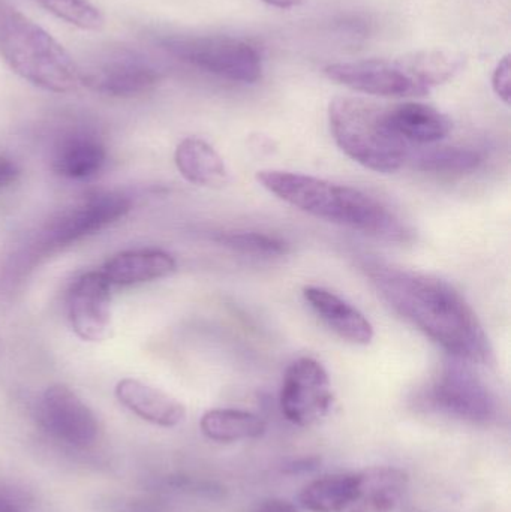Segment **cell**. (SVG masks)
<instances>
[{"mask_svg": "<svg viewBox=\"0 0 511 512\" xmlns=\"http://www.w3.org/2000/svg\"><path fill=\"white\" fill-rule=\"evenodd\" d=\"M360 265L392 309L447 354L482 366L494 361L479 316L452 283L377 258H363Z\"/></svg>", "mask_w": 511, "mask_h": 512, "instance_id": "6da1fadb", "label": "cell"}, {"mask_svg": "<svg viewBox=\"0 0 511 512\" xmlns=\"http://www.w3.org/2000/svg\"><path fill=\"white\" fill-rule=\"evenodd\" d=\"M257 182L284 203L330 224L389 242L410 239L411 231L401 218L360 189L279 170L258 171Z\"/></svg>", "mask_w": 511, "mask_h": 512, "instance_id": "7a4b0ae2", "label": "cell"}, {"mask_svg": "<svg viewBox=\"0 0 511 512\" xmlns=\"http://www.w3.org/2000/svg\"><path fill=\"white\" fill-rule=\"evenodd\" d=\"M0 56L38 89L69 93L80 84V66L47 30L8 3L0 2Z\"/></svg>", "mask_w": 511, "mask_h": 512, "instance_id": "3957f363", "label": "cell"}, {"mask_svg": "<svg viewBox=\"0 0 511 512\" xmlns=\"http://www.w3.org/2000/svg\"><path fill=\"white\" fill-rule=\"evenodd\" d=\"M329 125L339 149L375 173L392 174L407 165L411 150L384 122V105L339 96L330 102Z\"/></svg>", "mask_w": 511, "mask_h": 512, "instance_id": "277c9868", "label": "cell"}, {"mask_svg": "<svg viewBox=\"0 0 511 512\" xmlns=\"http://www.w3.org/2000/svg\"><path fill=\"white\" fill-rule=\"evenodd\" d=\"M162 50L179 62L233 83L254 84L263 75L260 50L246 39L227 35H168Z\"/></svg>", "mask_w": 511, "mask_h": 512, "instance_id": "5b68a950", "label": "cell"}, {"mask_svg": "<svg viewBox=\"0 0 511 512\" xmlns=\"http://www.w3.org/2000/svg\"><path fill=\"white\" fill-rule=\"evenodd\" d=\"M162 81V72L140 51L110 47L86 68H80V84L111 98H137L152 92Z\"/></svg>", "mask_w": 511, "mask_h": 512, "instance_id": "8992f818", "label": "cell"}, {"mask_svg": "<svg viewBox=\"0 0 511 512\" xmlns=\"http://www.w3.org/2000/svg\"><path fill=\"white\" fill-rule=\"evenodd\" d=\"M428 399L443 414L470 423H491L498 414L497 397L491 388L470 363L456 358L441 367L429 388Z\"/></svg>", "mask_w": 511, "mask_h": 512, "instance_id": "52a82bcc", "label": "cell"}, {"mask_svg": "<svg viewBox=\"0 0 511 512\" xmlns=\"http://www.w3.org/2000/svg\"><path fill=\"white\" fill-rule=\"evenodd\" d=\"M129 210L131 201L125 195L116 192L93 195L48 222L33 243V248L27 252L33 256L36 252L47 254L54 249L80 242L84 237L99 233L114 222L125 218Z\"/></svg>", "mask_w": 511, "mask_h": 512, "instance_id": "ba28073f", "label": "cell"}, {"mask_svg": "<svg viewBox=\"0 0 511 512\" xmlns=\"http://www.w3.org/2000/svg\"><path fill=\"white\" fill-rule=\"evenodd\" d=\"M324 74L329 80L365 95L422 98L431 92L417 80L405 56L333 63L326 66Z\"/></svg>", "mask_w": 511, "mask_h": 512, "instance_id": "9c48e42d", "label": "cell"}, {"mask_svg": "<svg viewBox=\"0 0 511 512\" xmlns=\"http://www.w3.org/2000/svg\"><path fill=\"white\" fill-rule=\"evenodd\" d=\"M332 382L320 361L297 358L285 370L279 405L290 423L299 427L314 426L329 415L333 406Z\"/></svg>", "mask_w": 511, "mask_h": 512, "instance_id": "30bf717a", "label": "cell"}, {"mask_svg": "<svg viewBox=\"0 0 511 512\" xmlns=\"http://www.w3.org/2000/svg\"><path fill=\"white\" fill-rule=\"evenodd\" d=\"M39 420L54 439L69 447L87 448L98 439V418L66 385H51L44 391Z\"/></svg>", "mask_w": 511, "mask_h": 512, "instance_id": "8fae6325", "label": "cell"}, {"mask_svg": "<svg viewBox=\"0 0 511 512\" xmlns=\"http://www.w3.org/2000/svg\"><path fill=\"white\" fill-rule=\"evenodd\" d=\"M72 331L86 342H102L111 334V283L101 271L75 280L68 295Z\"/></svg>", "mask_w": 511, "mask_h": 512, "instance_id": "7c38bea8", "label": "cell"}, {"mask_svg": "<svg viewBox=\"0 0 511 512\" xmlns=\"http://www.w3.org/2000/svg\"><path fill=\"white\" fill-rule=\"evenodd\" d=\"M387 128L411 147L434 146L452 132L449 116L422 102L384 105Z\"/></svg>", "mask_w": 511, "mask_h": 512, "instance_id": "4fadbf2b", "label": "cell"}, {"mask_svg": "<svg viewBox=\"0 0 511 512\" xmlns=\"http://www.w3.org/2000/svg\"><path fill=\"white\" fill-rule=\"evenodd\" d=\"M303 297L315 315L341 339L353 345H369L375 331L371 321L353 304L321 286H305Z\"/></svg>", "mask_w": 511, "mask_h": 512, "instance_id": "5bb4252c", "label": "cell"}, {"mask_svg": "<svg viewBox=\"0 0 511 512\" xmlns=\"http://www.w3.org/2000/svg\"><path fill=\"white\" fill-rule=\"evenodd\" d=\"M117 400L132 414L159 427H176L185 420L186 409L179 400L134 378L117 382Z\"/></svg>", "mask_w": 511, "mask_h": 512, "instance_id": "9a60e30c", "label": "cell"}, {"mask_svg": "<svg viewBox=\"0 0 511 512\" xmlns=\"http://www.w3.org/2000/svg\"><path fill=\"white\" fill-rule=\"evenodd\" d=\"M408 474L392 466L357 472L356 498L348 512H392L407 492Z\"/></svg>", "mask_w": 511, "mask_h": 512, "instance_id": "2e32d148", "label": "cell"}, {"mask_svg": "<svg viewBox=\"0 0 511 512\" xmlns=\"http://www.w3.org/2000/svg\"><path fill=\"white\" fill-rule=\"evenodd\" d=\"M177 262L173 255L161 249H138L120 252L108 259L101 273L111 286H132L165 279L176 273Z\"/></svg>", "mask_w": 511, "mask_h": 512, "instance_id": "e0dca14e", "label": "cell"}, {"mask_svg": "<svg viewBox=\"0 0 511 512\" xmlns=\"http://www.w3.org/2000/svg\"><path fill=\"white\" fill-rule=\"evenodd\" d=\"M107 150L89 132L77 131L65 135L57 143L51 158L54 173L66 179H89L104 168Z\"/></svg>", "mask_w": 511, "mask_h": 512, "instance_id": "ac0fdd59", "label": "cell"}, {"mask_svg": "<svg viewBox=\"0 0 511 512\" xmlns=\"http://www.w3.org/2000/svg\"><path fill=\"white\" fill-rule=\"evenodd\" d=\"M174 164L183 179L203 188H222L230 180L222 156L207 141L197 137L180 141L174 152Z\"/></svg>", "mask_w": 511, "mask_h": 512, "instance_id": "d6986e66", "label": "cell"}, {"mask_svg": "<svg viewBox=\"0 0 511 512\" xmlns=\"http://www.w3.org/2000/svg\"><path fill=\"white\" fill-rule=\"evenodd\" d=\"M357 472L324 475L309 483L299 504L309 512H348L356 496Z\"/></svg>", "mask_w": 511, "mask_h": 512, "instance_id": "ffe728a7", "label": "cell"}, {"mask_svg": "<svg viewBox=\"0 0 511 512\" xmlns=\"http://www.w3.org/2000/svg\"><path fill=\"white\" fill-rule=\"evenodd\" d=\"M201 432L210 441L230 442L257 439L266 433L263 418L240 409H212L201 417Z\"/></svg>", "mask_w": 511, "mask_h": 512, "instance_id": "44dd1931", "label": "cell"}, {"mask_svg": "<svg viewBox=\"0 0 511 512\" xmlns=\"http://www.w3.org/2000/svg\"><path fill=\"white\" fill-rule=\"evenodd\" d=\"M407 164L423 173L465 174L479 170L483 156L470 147H414Z\"/></svg>", "mask_w": 511, "mask_h": 512, "instance_id": "7402d4cb", "label": "cell"}, {"mask_svg": "<svg viewBox=\"0 0 511 512\" xmlns=\"http://www.w3.org/2000/svg\"><path fill=\"white\" fill-rule=\"evenodd\" d=\"M411 71L428 90L452 80L461 71L462 57L449 50H420L405 54Z\"/></svg>", "mask_w": 511, "mask_h": 512, "instance_id": "603a6c76", "label": "cell"}, {"mask_svg": "<svg viewBox=\"0 0 511 512\" xmlns=\"http://www.w3.org/2000/svg\"><path fill=\"white\" fill-rule=\"evenodd\" d=\"M213 240L239 254L264 258L284 256L290 252V245L285 240L258 231H222L216 234Z\"/></svg>", "mask_w": 511, "mask_h": 512, "instance_id": "cb8c5ba5", "label": "cell"}, {"mask_svg": "<svg viewBox=\"0 0 511 512\" xmlns=\"http://www.w3.org/2000/svg\"><path fill=\"white\" fill-rule=\"evenodd\" d=\"M45 11L81 30H101L105 17L90 0H35Z\"/></svg>", "mask_w": 511, "mask_h": 512, "instance_id": "d4e9b609", "label": "cell"}, {"mask_svg": "<svg viewBox=\"0 0 511 512\" xmlns=\"http://www.w3.org/2000/svg\"><path fill=\"white\" fill-rule=\"evenodd\" d=\"M510 81V56H506L498 62L497 68H495L494 75H492V87H494V92L497 93L498 98L507 105L510 104L511 98Z\"/></svg>", "mask_w": 511, "mask_h": 512, "instance_id": "484cf974", "label": "cell"}, {"mask_svg": "<svg viewBox=\"0 0 511 512\" xmlns=\"http://www.w3.org/2000/svg\"><path fill=\"white\" fill-rule=\"evenodd\" d=\"M20 177V168L11 158L0 156V189L14 185Z\"/></svg>", "mask_w": 511, "mask_h": 512, "instance_id": "4316f807", "label": "cell"}, {"mask_svg": "<svg viewBox=\"0 0 511 512\" xmlns=\"http://www.w3.org/2000/svg\"><path fill=\"white\" fill-rule=\"evenodd\" d=\"M255 512H299L297 511L296 505L291 502L285 501V499H270V501L264 502L258 507Z\"/></svg>", "mask_w": 511, "mask_h": 512, "instance_id": "83f0119b", "label": "cell"}, {"mask_svg": "<svg viewBox=\"0 0 511 512\" xmlns=\"http://www.w3.org/2000/svg\"><path fill=\"white\" fill-rule=\"evenodd\" d=\"M261 2L267 3V5L275 6L279 9H291L296 6L303 5L306 0H261Z\"/></svg>", "mask_w": 511, "mask_h": 512, "instance_id": "f1b7e54d", "label": "cell"}, {"mask_svg": "<svg viewBox=\"0 0 511 512\" xmlns=\"http://www.w3.org/2000/svg\"><path fill=\"white\" fill-rule=\"evenodd\" d=\"M0 512H20V510L14 502L0 496Z\"/></svg>", "mask_w": 511, "mask_h": 512, "instance_id": "f546056e", "label": "cell"}]
</instances>
